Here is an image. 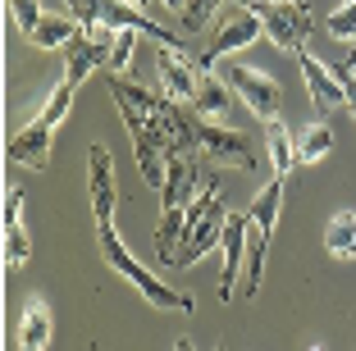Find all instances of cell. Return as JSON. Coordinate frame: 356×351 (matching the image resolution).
Segmentation results:
<instances>
[{
	"label": "cell",
	"instance_id": "12",
	"mask_svg": "<svg viewBox=\"0 0 356 351\" xmlns=\"http://www.w3.org/2000/svg\"><path fill=\"white\" fill-rule=\"evenodd\" d=\"M156 73H160L165 96L192 105V96H197V64L188 60V51H178V46H160V51H156Z\"/></svg>",
	"mask_w": 356,
	"mask_h": 351
},
{
	"label": "cell",
	"instance_id": "8",
	"mask_svg": "<svg viewBox=\"0 0 356 351\" xmlns=\"http://www.w3.org/2000/svg\"><path fill=\"white\" fill-rule=\"evenodd\" d=\"M87 187H92V219H96V228L115 224L119 174H115V155H110V146H101V142H92V155H87Z\"/></svg>",
	"mask_w": 356,
	"mask_h": 351
},
{
	"label": "cell",
	"instance_id": "19",
	"mask_svg": "<svg viewBox=\"0 0 356 351\" xmlns=\"http://www.w3.org/2000/svg\"><path fill=\"white\" fill-rule=\"evenodd\" d=\"M183 228H188V206H165L160 210V224H156V260L160 265H169L178 251V242H183Z\"/></svg>",
	"mask_w": 356,
	"mask_h": 351
},
{
	"label": "cell",
	"instance_id": "3",
	"mask_svg": "<svg viewBox=\"0 0 356 351\" xmlns=\"http://www.w3.org/2000/svg\"><path fill=\"white\" fill-rule=\"evenodd\" d=\"M64 5H69V14H74L83 28L105 23V28H115V32H147V37H156L160 46L188 51L183 37H174L169 28H160L156 19H147V10H137V5H128V0H64Z\"/></svg>",
	"mask_w": 356,
	"mask_h": 351
},
{
	"label": "cell",
	"instance_id": "9",
	"mask_svg": "<svg viewBox=\"0 0 356 351\" xmlns=\"http://www.w3.org/2000/svg\"><path fill=\"white\" fill-rule=\"evenodd\" d=\"M297 64H302V78H306V92H311V101L320 105V110H338V105H347V83L338 78V69L334 64H325V60H315L311 51H297Z\"/></svg>",
	"mask_w": 356,
	"mask_h": 351
},
{
	"label": "cell",
	"instance_id": "21",
	"mask_svg": "<svg viewBox=\"0 0 356 351\" xmlns=\"http://www.w3.org/2000/svg\"><path fill=\"white\" fill-rule=\"evenodd\" d=\"M329 146H334V133H329V124L320 119V124H306L302 137H297V151H302V165H315V160H325Z\"/></svg>",
	"mask_w": 356,
	"mask_h": 351
},
{
	"label": "cell",
	"instance_id": "4",
	"mask_svg": "<svg viewBox=\"0 0 356 351\" xmlns=\"http://www.w3.org/2000/svg\"><path fill=\"white\" fill-rule=\"evenodd\" d=\"M220 78L233 87V92H238V101L247 105L261 124L279 119L283 87H279V78H274V73H261V69H252V64H229V69H220Z\"/></svg>",
	"mask_w": 356,
	"mask_h": 351
},
{
	"label": "cell",
	"instance_id": "17",
	"mask_svg": "<svg viewBox=\"0 0 356 351\" xmlns=\"http://www.w3.org/2000/svg\"><path fill=\"white\" fill-rule=\"evenodd\" d=\"M265 146H270V160H274V178H288L297 165H302L297 137L288 133V124H283V119H270V124H265Z\"/></svg>",
	"mask_w": 356,
	"mask_h": 351
},
{
	"label": "cell",
	"instance_id": "23",
	"mask_svg": "<svg viewBox=\"0 0 356 351\" xmlns=\"http://www.w3.org/2000/svg\"><path fill=\"white\" fill-rule=\"evenodd\" d=\"M74 92H78V87L69 83V78L51 87V96H46V105H42V119H46L51 128H55V124H64V114H69V105H74Z\"/></svg>",
	"mask_w": 356,
	"mask_h": 351
},
{
	"label": "cell",
	"instance_id": "32",
	"mask_svg": "<svg viewBox=\"0 0 356 351\" xmlns=\"http://www.w3.org/2000/svg\"><path fill=\"white\" fill-rule=\"evenodd\" d=\"M128 5H137V10H151V5H160V0H128Z\"/></svg>",
	"mask_w": 356,
	"mask_h": 351
},
{
	"label": "cell",
	"instance_id": "29",
	"mask_svg": "<svg viewBox=\"0 0 356 351\" xmlns=\"http://www.w3.org/2000/svg\"><path fill=\"white\" fill-rule=\"evenodd\" d=\"M338 69H352L356 73V46H347V55H343V64H338Z\"/></svg>",
	"mask_w": 356,
	"mask_h": 351
},
{
	"label": "cell",
	"instance_id": "10",
	"mask_svg": "<svg viewBox=\"0 0 356 351\" xmlns=\"http://www.w3.org/2000/svg\"><path fill=\"white\" fill-rule=\"evenodd\" d=\"M51 133H55V128L37 114L28 128H19V133L5 142V155H10L14 165L37 169V174H42V169H51Z\"/></svg>",
	"mask_w": 356,
	"mask_h": 351
},
{
	"label": "cell",
	"instance_id": "24",
	"mask_svg": "<svg viewBox=\"0 0 356 351\" xmlns=\"http://www.w3.org/2000/svg\"><path fill=\"white\" fill-rule=\"evenodd\" d=\"M137 51V32H115V46H110V60H105V73H124L133 64Z\"/></svg>",
	"mask_w": 356,
	"mask_h": 351
},
{
	"label": "cell",
	"instance_id": "34",
	"mask_svg": "<svg viewBox=\"0 0 356 351\" xmlns=\"http://www.w3.org/2000/svg\"><path fill=\"white\" fill-rule=\"evenodd\" d=\"M215 351H224V347H215Z\"/></svg>",
	"mask_w": 356,
	"mask_h": 351
},
{
	"label": "cell",
	"instance_id": "2",
	"mask_svg": "<svg viewBox=\"0 0 356 351\" xmlns=\"http://www.w3.org/2000/svg\"><path fill=\"white\" fill-rule=\"evenodd\" d=\"M279 210H283V178H270L261 187V197L252 201L247 210V269H242V297H256L261 292V279H265V251H270V238H274V224H279Z\"/></svg>",
	"mask_w": 356,
	"mask_h": 351
},
{
	"label": "cell",
	"instance_id": "31",
	"mask_svg": "<svg viewBox=\"0 0 356 351\" xmlns=\"http://www.w3.org/2000/svg\"><path fill=\"white\" fill-rule=\"evenodd\" d=\"M174 351H197V347H192L188 338H178V342H174Z\"/></svg>",
	"mask_w": 356,
	"mask_h": 351
},
{
	"label": "cell",
	"instance_id": "26",
	"mask_svg": "<svg viewBox=\"0 0 356 351\" xmlns=\"http://www.w3.org/2000/svg\"><path fill=\"white\" fill-rule=\"evenodd\" d=\"M215 10H220V0H188V5H183V28H188V32H201Z\"/></svg>",
	"mask_w": 356,
	"mask_h": 351
},
{
	"label": "cell",
	"instance_id": "15",
	"mask_svg": "<svg viewBox=\"0 0 356 351\" xmlns=\"http://www.w3.org/2000/svg\"><path fill=\"white\" fill-rule=\"evenodd\" d=\"M201 192V174L188 151H174L165 165V206H192Z\"/></svg>",
	"mask_w": 356,
	"mask_h": 351
},
{
	"label": "cell",
	"instance_id": "22",
	"mask_svg": "<svg viewBox=\"0 0 356 351\" xmlns=\"http://www.w3.org/2000/svg\"><path fill=\"white\" fill-rule=\"evenodd\" d=\"M28 260H32V242H28V233H23V219H10V224H5V265L23 269Z\"/></svg>",
	"mask_w": 356,
	"mask_h": 351
},
{
	"label": "cell",
	"instance_id": "18",
	"mask_svg": "<svg viewBox=\"0 0 356 351\" xmlns=\"http://www.w3.org/2000/svg\"><path fill=\"white\" fill-rule=\"evenodd\" d=\"M83 32V23L74 19V14H42V23L28 32V42L37 46V51H55V46H69Z\"/></svg>",
	"mask_w": 356,
	"mask_h": 351
},
{
	"label": "cell",
	"instance_id": "20",
	"mask_svg": "<svg viewBox=\"0 0 356 351\" xmlns=\"http://www.w3.org/2000/svg\"><path fill=\"white\" fill-rule=\"evenodd\" d=\"M325 251L338 260H356V210H338L325 224Z\"/></svg>",
	"mask_w": 356,
	"mask_h": 351
},
{
	"label": "cell",
	"instance_id": "7",
	"mask_svg": "<svg viewBox=\"0 0 356 351\" xmlns=\"http://www.w3.org/2000/svg\"><path fill=\"white\" fill-rule=\"evenodd\" d=\"M197 151L206 155V160H215V165L256 169L252 137L238 133V128H229V124H210V119H201V124H197Z\"/></svg>",
	"mask_w": 356,
	"mask_h": 351
},
{
	"label": "cell",
	"instance_id": "14",
	"mask_svg": "<svg viewBox=\"0 0 356 351\" xmlns=\"http://www.w3.org/2000/svg\"><path fill=\"white\" fill-rule=\"evenodd\" d=\"M110 46H115V42H101V37H96V32H87V28L78 32L74 42L64 46V51H69V69H64V73H69V83L83 87L87 78H92V69H105Z\"/></svg>",
	"mask_w": 356,
	"mask_h": 351
},
{
	"label": "cell",
	"instance_id": "25",
	"mask_svg": "<svg viewBox=\"0 0 356 351\" xmlns=\"http://www.w3.org/2000/svg\"><path fill=\"white\" fill-rule=\"evenodd\" d=\"M325 28L334 32L338 42H356V0H347V5H338L334 14L325 19Z\"/></svg>",
	"mask_w": 356,
	"mask_h": 351
},
{
	"label": "cell",
	"instance_id": "6",
	"mask_svg": "<svg viewBox=\"0 0 356 351\" xmlns=\"http://www.w3.org/2000/svg\"><path fill=\"white\" fill-rule=\"evenodd\" d=\"M261 37H265V23H261V14H256V5H233V10L220 19V28H215L210 46L201 51V69H215L224 55H233V51H242V46L261 42Z\"/></svg>",
	"mask_w": 356,
	"mask_h": 351
},
{
	"label": "cell",
	"instance_id": "30",
	"mask_svg": "<svg viewBox=\"0 0 356 351\" xmlns=\"http://www.w3.org/2000/svg\"><path fill=\"white\" fill-rule=\"evenodd\" d=\"M160 5H165V10H178V14H183V5H188V0H160Z\"/></svg>",
	"mask_w": 356,
	"mask_h": 351
},
{
	"label": "cell",
	"instance_id": "13",
	"mask_svg": "<svg viewBox=\"0 0 356 351\" xmlns=\"http://www.w3.org/2000/svg\"><path fill=\"white\" fill-rule=\"evenodd\" d=\"M233 87L224 83L215 69H201L197 64V96H192V110H201V119H210V124H224L233 114Z\"/></svg>",
	"mask_w": 356,
	"mask_h": 351
},
{
	"label": "cell",
	"instance_id": "11",
	"mask_svg": "<svg viewBox=\"0 0 356 351\" xmlns=\"http://www.w3.org/2000/svg\"><path fill=\"white\" fill-rule=\"evenodd\" d=\"M247 215H229L224 224V238H220V251H224V269H220V301H233V288H238V274L247 269Z\"/></svg>",
	"mask_w": 356,
	"mask_h": 351
},
{
	"label": "cell",
	"instance_id": "5",
	"mask_svg": "<svg viewBox=\"0 0 356 351\" xmlns=\"http://www.w3.org/2000/svg\"><path fill=\"white\" fill-rule=\"evenodd\" d=\"M256 14L265 23V37H270L279 51H302V42L311 37L315 19H311V5L302 0H256Z\"/></svg>",
	"mask_w": 356,
	"mask_h": 351
},
{
	"label": "cell",
	"instance_id": "27",
	"mask_svg": "<svg viewBox=\"0 0 356 351\" xmlns=\"http://www.w3.org/2000/svg\"><path fill=\"white\" fill-rule=\"evenodd\" d=\"M10 19L19 23V32L28 37V32L42 23V5H37V0H10Z\"/></svg>",
	"mask_w": 356,
	"mask_h": 351
},
{
	"label": "cell",
	"instance_id": "16",
	"mask_svg": "<svg viewBox=\"0 0 356 351\" xmlns=\"http://www.w3.org/2000/svg\"><path fill=\"white\" fill-rule=\"evenodd\" d=\"M51 333H55V320H51L46 297H28L23 320H19V351H46L51 347Z\"/></svg>",
	"mask_w": 356,
	"mask_h": 351
},
{
	"label": "cell",
	"instance_id": "1",
	"mask_svg": "<svg viewBox=\"0 0 356 351\" xmlns=\"http://www.w3.org/2000/svg\"><path fill=\"white\" fill-rule=\"evenodd\" d=\"M96 247H101V260H105V265L115 269L119 279L133 283V288L142 292V297H147L156 310H178V315H192V306H197V301H192V292H178V288H169L165 279H156V274H151V269L142 265L133 251H128V242L115 233V224H101V228H96Z\"/></svg>",
	"mask_w": 356,
	"mask_h": 351
},
{
	"label": "cell",
	"instance_id": "28",
	"mask_svg": "<svg viewBox=\"0 0 356 351\" xmlns=\"http://www.w3.org/2000/svg\"><path fill=\"white\" fill-rule=\"evenodd\" d=\"M334 69H338V64H334ZM338 78L347 83V110L356 114V73H352V69H338Z\"/></svg>",
	"mask_w": 356,
	"mask_h": 351
},
{
	"label": "cell",
	"instance_id": "33",
	"mask_svg": "<svg viewBox=\"0 0 356 351\" xmlns=\"http://www.w3.org/2000/svg\"><path fill=\"white\" fill-rule=\"evenodd\" d=\"M311 351H325V347H311Z\"/></svg>",
	"mask_w": 356,
	"mask_h": 351
}]
</instances>
